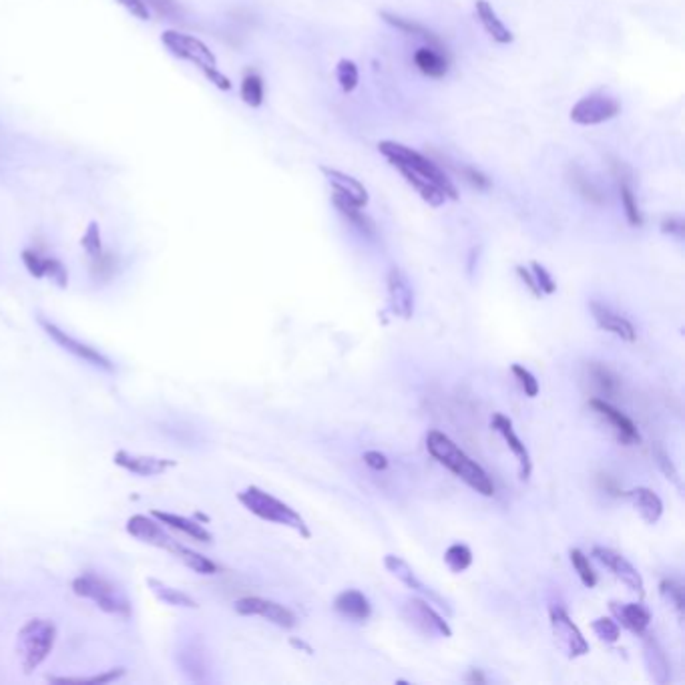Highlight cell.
<instances>
[{
    "mask_svg": "<svg viewBox=\"0 0 685 685\" xmlns=\"http://www.w3.org/2000/svg\"><path fill=\"white\" fill-rule=\"evenodd\" d=\"M378 151L392 165H404L408 169H412L414 174L422 175L424 179H428V182H432L436 187H441L442 194L449 199H459V192H456L454 184L449 177H446L444 171L436 165L434 161L424 157L422 154H418V151L402 145V143H394V141H382L378 145Z\"/></svg>",
    "mask_w": 685,
    "mask_h": 685,
    "instance_id": "cell-6",
    "label": "cell"
},
{
    "mask_svg": "<svg viewBox=\"0 0 685 685\" xmlns=\"http://www.w3.org/2000/svg\"><path fill=\"white\" fill-rule=\"evenodd\" d=\"M149 11L157 13L165 21H182L184 8L179 6L177 0H143Z\"/></svg>",
    "mask_w": 685,
    "mask_h": 685,
    "instance_id": "cell-42",
    "label": "cell"
},
{
    "mask_svg": "<svg viewBox=\"0 0 685 685\" xmlns=\"http://www.w3.org/2000/svg\"><path fill=\"white\" fill-rule=\"evenodd\" d=\"M233 609L237 615L262 617V620L278 625L282 627V630H292V627L298 625V617L292 611V609H288L282 603L270 601V599H263V597L237 599Z\"/></svg>",
    "mask_w": 685,
    "mask_h": 685,
    "instance_id": "cell-9",
    "label": "cell"
},
{
    "mask_svg": "<svg viewBox=\"0 0 685 685\" xmlns=\"http://www.w3.org/2000/svg\"><path fill=\"white\" fill-rule=\"evenodd\" d=\"M123 675H125V668H115L103 673H94V675H83V678H49L53 683H77V685H104V683H113L119 681Z\"/></svg>",
    "mask_w": 685,
    "mask_h": 685,
    "instance_id": "cell-36",
    "label": "cell"
},
{
    "mask_svg": "<svg viewBox=\"0 0 685 685\" xmlns=\"http://www.w3.org/2000/svg\"><path fill=\"white\" fill-rule=\"evenodd\" d=\"M444 563L452 571V573H462V571H466L472 565V551L462 543H454L446 549Z\"/></svg>",
    "mask_w": 685,
    "mask_h": 685,
    "instance_id": "cell-38",
    "label": "cell"
},
{
    "mask_svg": "<svg viewBox=\"0 0 685 685\" xmlns=\"http://www.w3.org/2000/svg\"><path fill=\"white\" fill-rule=\"evenodd\" d=\"M380 16H382L388 25L396 26L398 31H404V33H411V35L422 36V39L428 41V45H431V46H439V49H441L439 39H436V36H434L431 31H426L424 26L416 25V23H412V21H408V18H402V16H394V15H390V13H382Z\"/></svg>",
    "mask_w": 685,
    "mask_h": 685,
    "instance_id": "cell-37",
    "label": "cell"
},
{
    "mask_svg": "<svg viewBox=\"0 0 685 685\" xmlns=\"http://www.w3.org/2000/svg\"><path fill=\"white\" fill-rule=\"evenodd\" d=\"M591 627H593L595 635H597L599 640H601L603 643L613 645V643L620 641V637H621V627H620V623H617L615 620H611V617H599V620H595V621L591 623Z\"/></svg>",
    "mask_w": 685,
    "mask_h": 685,
    "instance_id": "cell-41",
    "label": "cell"
},
{
    "mask_svg": "<svg viewBox=\"0 0 685 685\" xmlns=\"http://www.w3.org/2000/svg\"><path fill=\"white\" fill-rule=\"evenodd\" d=\"M466 681H469V683H484V681H487V678H484L481 670H471V673L466 675Z\"/></svg>",
    "mask_w": 685,
    "mask_h": 685,
    "instance_id": "cell-56",
    "label": "cell"
},
{
    "mask_svg": "<svg viewBox=\"0 0 685 685\" xmlns=\"http://www.w3.org/2000/svg\"><path fill=\"white\" fill-rule=\"evenodd\" d=\"M611 611L617 621L637 635L645 633L651 623L650 609L641 603H611Z\"/></svg>",
    "mask_w": 685,
    "mask_h": 685,
    "instance_id": "cell-26",
    "label": "cell"
},
{
    "mask_svg": "<svg viewBox=\"0 0 685 685\" xmlns=\"http://www.w3.org/2000/svg\"><path fill=\"white\" fill-rule=\"evenodd\" d=\"M237 501H240L243 507L262 521L273 522V525H282L288 527L292 531H296L300 537L310 539L312 531L306 525V521L300 515L298 511H293L290 504H285L283 501L275 499L273 494L265 492L260 487H247L243 491L237 492Z\"/></svg>",
    "mask_w": 685,
    "mask_h": 685,
    "instance_id": "cell-5",
    "label": "cell"
},
{
    "mask_svg": "<svg viewBox=\"0 0 685 685\" xmlns=\"http://www.w3.org/2000/svg\"><path fill=\"white\" fill-rule=\"evenodd\" d=\"M589 372H591L593 384L597 386L599 392L603 394V398L617 394V390H620L621 382H620V376H617L611 368H607L605 364L593 362L591 366H589Z\"/></svg>",
    "mask_w": 685,
    "mask_h": 685,
    "instance_id": "cell-33",
    "label": "cell"
},
{
    "mask_svg": "<svg viewBox=\"0 0 685 685\" xmlns=\"http://www.w3.org/2000/svg\"><path fill=\"white\" fill-rule=\"evenodd\" d=\"M661 230H663V233H671V235L683 237V222L678 220V217H670V220H665L661 223Z\"/></svg>",
    "mask_w": 685,
    "mask_h": 685,
    "instance_id": "cell-54",
    "label": "cell"
},
{
    "mask_svg": "<svg viewBox=\"0 0 685 685\" xmlns=\"http://www.w3.org/2000/svg\"><path fill=\"white\" fill-rule=\"evenodd\" d=\"M161 43H164L165 49L174 56H177V59L187 61L194 66H197V71L202 73L204 77L213 84V87H217L220 91L232 89V81L220 71V65H217L215 55L204 41H199L197 36L179 33V31H167L161 35Z\"/></svg>",
    "mask_w": 685,
    "mask_h": 685,
    "instance_id": "cell-2",
    "label": "cell"
},
{
    "mask_svg": "<svg viewBox=\"0 0 685 685\" xmlns=\"http://www.w3.org/2000/svg\"><path fill=\"white\" fill-rule=\"evenodd\" d=\"M593 557L611 571L623 585L630 587V591L637 593V597L645 595V583L641 573L621 553H615L613 549L607 547H593Z\"/></svg>",
    "mask_w": 685,
    "mask_h": 685,
    "instance_id": "cell-13",
    "label": "cell"
},
{
    "mask_svg": "<svg viewBox=\"0 0 685 685\" xmlns=\"http://www.w3.org/2000/svg\"><path fill=\"white\" fill-rule=\"evenodd\" d=\"M125 529L133 539H137V541H141V543L151 545V547L164 549V551H167V553H171L174 547L177 545V539L174 535H169L167 527L161 525V522L154 515H149V517L147 515H133L127 521Z\"/></svg>",
    "mask_w": 685,
    "mask_h": 685,
    "instance_id": "cell-12",
    "label": "cell"
},
{
    "mask_svg": "<svg viewBox=\"0 0 685 685\" xmlns=\"http://www.w3.org/2000/svg\"><path fill=\"white\" fill-rule=\"evenodd\" d=\"M398 171H401L402 177L406 179L408 185H412L414 192L421 195L424 202L431 205V207H441L444 202H446V195L442 194L441 187H436L432 182H428V179H424L422 175L414 174L412 169H408L404 165H394Z\"/></svg>",
    "mask_w": 685,
    "mask_h": 685,
    "instance_id": "cell-30",
    "label": "cell"
},
{
    "mask_svg": "<svg viewBox=\"0 0 685 685\" xmlns=\"http://www.w3.org/2000/svg\"><path fill=\"white\" fill-rule=\"evenodd\" d=\"M621 104L611 94L603 91H597L591 94H585L583 99L575 103V107L571 109V121L583 127L601 125L605 121H611L613 117L620 115Z\"/></svg>",
    "mask_w": 685,
    "mask_h": 685,
    "instance_id": "cell-8",
    "label": "cell"
},
{
    "mask_svg": "<svg viewBox=\"0 0 685 685\" xmlns=\"http://www.w3.org/2000/svg\"><path fill=\"white\" fill-rule=\"evenodd\" d=\"M474 13H477L479 23L482 25V28L487 31V35L494 43H499V45L512 43V33L507 26H504V23L499 18L497 11L491 6V3H487V0H477V5H474Z\"/></svg>",
    "mask_w": 685,
    "mask_h": 685,
    "instance_id": "cell-27",
    "label": "cell"
},
{
    "mask_svg": "<svg viewBox=\"0 0 685 685\" xmlns=\"http://www.w3.org/2000/svg\"><path fill=\"white\" fill-rule=\"evenodd\" d=\"M384 567L390 571V573H392V575L398 579V581H402L408 589H412L414 593H418L421 597H424L426 601H431L432 605H439V607L444 609V611L449 613V615L452 613V609H451L449 601H446V599H442L439 593H436L434 589H431L428 585H424V583L421 581V579L416 577V573L412 571V567L408 565L404 559L396 557V555H386V557H384Z\"/></svg>",
    "mask_w": 685,
    "mask_h": 685,
    "instance_id": "cell-15",
    "label": "cell"
},
{
    "mask_svg": "<svg viewBox=\"0 0 685 685\" xmlns=\"http://www.w3.org/2000/svg\"><path fill=\"white\" fill-rule=\"evenodd\" d=\"M531 272H532V275H535V282L539 285L541 293H547V296H551V293H555L557 283L553 280V275H551L547 272L545 265H541L539 262H532L531 263Z\"/></svg>",
    "mask_w": 685,
    "mask_h": 685,
    "instance_id": "cell-48",
    "label": "cell"
},
{
    "mask_svg": "<svg viewBox=\"0 0 685 685\" xmlns=\"http://www.w3.org/2000/svg\"><path fill=\"white\" fill-rule=\"evenodd\" d=\"M171 555H174L177 561H182V563L187 569H192L194 573H197V575H217V573H220V565H217L215 561H212L202 553H197L195 549L179 543V541H177V545L174 547V551H171Z\"/></svg>",
    "mask_w": 685,
    "mask_h": 685,
    "instance_id": "cell-29",
    "label": "cell"
},
{
    "mask_svg": "<svg viewBox=\"0 0 685 685\" xmlns=\"http://www.w3.org/2000/svg\"><path fill=\"white\" fill-rule=\"evenodd\" d=\"M117 3L139 21H149V8L143 0H117Z\"/></svg>",
    "mask_w": 685,
    "mask_h": 685,
    "instance_id": "cell-50",
    "label": "cell"
},
{
    "mask_svg": "<svg viewBox=\"0 0 685 685\" xmlns=\"http://www.w3.org/2000/svg\"><path fill=\"white\" fill-rule=\"evenodd\" d=\"M388 303L396 318L411 320L414 313V290L401 268L388 272Z\"/></svg>",
    "mask_w": 685,
    "mask_h": 685,
    "instance_id": "cell-17",
    "label": "cell"
},
{
    "mask_svg": "<svg viewBox=\"0 0 685 685\" xmlns=\"http://www.w3.org/2000/svg\"><path fill=\"white\" fill-rule=\"evenodd\" d=\"M569 559H571V565H573V569L577 571L579 579H581V583L589 589H593L597 585V575H595L591 563H589V557L583 553L581 549H571Z\"/></svg>",
    "mask_w": 685,
    "mask_h": 685,
    "instance_id": "cell-39",
    "label": "cell"
},
{
    "mask_svg": "<svg viewBox=\"0 0 685 685\" xmlns=\"http://www.w3.org/2000/svg\"><path fill=\"white\" fill-rule=\"evenodd\" d=\"M322 174L326 175V182L332 187V197L344 199V202L356 205L360 209H364L368 205V199H370L368 189L360 184L358 179L326 165L322 167Z\"/></svg>",
    "mask_w": 685,
    "mask_h": 685,
    "instance_id": "cell-18",
    "label": "cell"
},
{
    "mask_svg": "<svg viewBox=\"0 0 685 685\" xmlns=\"http://www.w3.org/2000/svg\"><path fill=\"white\" fill-rule=\"evenodd\" d=\"M336 79L340 83V87L344 93H352L356 87H358V66L354 61L350 59H342L338 65H336Z\"/></svg>",
    "mask_w": 685,
    "mask_h": 685,
    "instance_id": "cell-40",
    "label": "cell"
},
{
    "mask_svg": "<svg viewBox=\"0 0 685 685\" xmlns=\"http://www.w3.org/2000/svg\"><path fill=\"white\" fill-rule=\"evenodd\" d=\"M491 426H492L494 431H497V432L502 436L504 442H507V446H509V451H511L512 454H515V459H517V462H519V477H521L522 481H529V479H531V472H532V461H531V454H529V451H527L525 442H522V441L519 439V436H517L515 428H512L511 418H509V416H504V414H501V412H494L492 418H491Z\"/></svg>",
    "mask_w": 685,
    "mask_h": 685,
    "instance_id": "cell-19",
    "label": "cell"
},
{
    "mask_svg": "<svg viewBox=\"0 0 685 685\" xmlns=\"http://www.w3.org/2000/svg\"><path fill=\"white\" fill-rule=\"evenodd\" d=\"M362 461L366 466H370L372 471H386L388 469V456L382 454L380 451H368L362 454Z\"/></svg>",
    "mask_w": 685,
    "mask_h": 685,
    "instance_id": "cell-51",
    "label": "cell"
},
{
    "mask_svg": "<svg viewBox=\"0 0 685 685\" xmlns=\"http://www.w3.org/2000/svg\"><path fill=\"white\" fill-rule=\"evenodd\" d=\"M115 273V255L103 252L99 258L91 260V275L97 282L109 280L111 275Z\"/></svg>",
    "mask_w": 685,
    "mask_h": 685,
    "instance_id": "cell-46",
    "label": "cell"
},
{
    "mask_svg": "<svg viewBox=\"0 0 685 685\" xmlns=\"http://www.w3.org/2000/svg\"><path fill=\"white\" fill-rule=\"evenodd\" d=\"M147 587L151 589V593H154L161 603H165L169 607H184V609H197L199 607L192 595H187L185 591H182V589L171 587L164 581H159V579L149 577Z\"/></svg>",
    "mask_w": 685,
    "mask_h": 685,
    "instance_id": "cell-31",
    "label": "cell"
},
{
    "mask_svg": "<svg viewBox=\"0 0 685 685\" xmlns=\"http://www.w3.org/2000/svg\"><path fill=\"white\" fill-rule=\"evenodd\" d=\"M334 609L348 620L354 621H366L370 613H372V605H370L368 597L358 591V589H346L334 599Z\"/></svg>",
    "mask_w": 685,
    "mask_h": 685,
    "instance_id": "cell-25",
    "label": "cell"
},
{
    "mask_svg": "<svg viewBox=\"0 0 685 685\" xmlns=\"http://www.w3.org/2000/svg\"><path fill=\"white\" fill-rule=\"evenodd\" d=\"M589 406H591L599 416L605 418V421L611 424V428L617 432V439H620L623 444H635L641 441L640 431H637V426L633 424L631 418L625 416L621 411H617V408L611 402H607L605 398H591V401H589Z\"/></svg>",
    "mask_w": 685,
    "mask_h": 685,
    "instance_id": "cell-20",
    "label": "cell"
},
{
    "mask_svg": "<svg viewBox=\"0 0 685 685\" xmlns=\"http://www.w3.org/2000/svg\"><path fill=\"white\" fill-rule=\"evenodd\" d=\"M263 97H265L263 79L260 77L258 73H247L243 81H242V99H243V103L250 104V107H253V109H258V107H262Z\"/></svg>",
    "mask_w": 685,
    "mask_h": 685,
    "instance_id": "cell-34",
    "label": "cell"
},
{
    "mask_svg": "<svg viewBox=\"0 0 685 685\" xmlns=\"http://www.w3.org/2000/svg\"><path fill=\"white\" fill-rule=\"evenodd\" d=\"M332 202H334V205L338 207V212H340L342 215H344L346 220H348L352 225H356L360 232H362V233H368V235H370V233H374V223L368 220V217L364 215L362 209L356 207V205H352V204H348V202H344V199H338V197H332Z\"/></svg>",
    "mask_w": 685,
    "mask_h": 685,
    "instance_id": "cell-35",
    "label": "cell"
},
{
    "mask_svg": "<svg viewBox=\"0 0 685 685\" xmlns=\"http://www.w3.org/2000/svg\"><path fill=\"white\" fill-rule=\"evenodd\" d=\"M39 326L45 330V334L49 336L56 346L63 348L65 352H69L71 356L81 360V362L97 370H103V372H109V374L115 372V364H113L111 358L104 356L99 348H94L87 344V342L71 336L69 332H65L61 326H56V323L51 322L49 318L39 316Z\"/></svg>",
    "mask_w": 685,
    "mask_h": 685,
    "instance_id": "cell-7",
    "label": "cell"
},
{
    "mask_svg": "<svg viewBox=\"0 0 685 685\" xmlns=\"http://www.w3.org/2000/svg\"><path fill=\"white\" fill-rule=\"evenodd\" d=\"M56 640H59V630L51 620H43V617L28 620L16 633V658L21 661L23 671L33 673L39 670L49 660Z\"/></svg>",
    "mask_w": 685,
    "mask_h": 685,
    "instance_id": "cell-4",
    "label": "cell"
},
{
    "mask_svg": "<svg viewBox=\"0 0 685 685\" xmlns=\"http://www.w3.org/2000/svg\"><path fill=\"white\" fill-rule=\"evenodd\" d=\"M81 245H83L84 253L89 255V260L99 258V255L104 252L103 250V240H101V227H99V223H94V222L89 223L87 232H84L83 240H81Z\"/></svg>",
    "mask_w": 685,
    "mask_h": 685,
    "instance_id": "cell-44",
    "label": "cell"
},
{
    "mask_svg": "<svg viewBox=\"0 0 685 685\" xmlns=\"http://www.w3.org/2000/svg\"><path fill=\"white\" fill-rule=\"evenodd\" d=\"M414 63L418 71L431 79H442L449 73V61H446V56L441 53L439 46H421L414 53Z\"/></svg>",
    "mask_w": 685,
    "mask_h": 685,
    "instance_id": "cell-28",
    "label": "cell"
},
{
    "mask_svg": "<svg viewBox=\"0 0 685 685\" xmlns=\"http://www.w3.org/2000/svg\"><path fill=\"white\" fill-rule=\"evenodd\" d=\"M660 591L673 605V609H675V611H678V615L681 617L683 615V609H685L683 587L678 581H673V579H663V581L660 583Z\"/></svg>",
    "mask_w": 685,
    "mask_h": 685,
    "instance_id": "cell-45",
    "label": "cell"
},
{
    "mask_svg": "<svg viewBox=\"0 0 685 685\" xmlns=\"http://www.w3.org/2000/svg\"><path fill=\"white\" fill-rule=\"evenodd\" d=\"M151 515H154L161 525L167 527V529H174V531H179L182 535L189 537L197 541V543H212L213 541V535L209 532L202 522H197L194 519L189 517H184V515H177V512H169V511H151Z\"/></svg>",
    "mask_w": 685,
    "mask_h": 685,
    "instance_id": "cell-22",
    "label": "cell"
},
{
    "mask_svg": "<svg viewBox=\"0 0 685 685\" xmlns=\"http://www.w3.org/2000/svg\"><path fill=\"white\" fill-rule=\"evenodd\" d=\"M113 462H115L119 469L127 471L135 477H161L167 471L175 469L177 461L174 459H164V456H154V454H139V452H131L121 449L115 454H113Z\"/></svg>",
    "mask_w": 685,
    "mask_h": 685,
    "instance_id": "cell-11",
    "label": "cell"
},
{
    "mask_svg": "<svg viewBox=\"0 0 685 685\" xmlns=\"http://www.w3.org/2000/svg\"><path fill=\"white\" fill-rule=\"evenodd\" d=\"M573 184L577 187V192L581 194L585 199H589V202H593V204H603L605 202L603 192L591 182V179H587L581 174H577V175H573Z\"/></svg>",
    "mask_w": 685,
    "mask_h": 685,
    "instance_id": "cell-47",
    "label": "cell"
},
{
    "mask_svg": "<svg viewBox=\"0 0 685 685\" xmlns=\"http://www.w3.org/2000/svg\"><path fill=\"white\" fill-rule=\"evenodd\" d=\"M21 260L25 263L26 272L36 280H51L59 288H66L69 285V272H66L65 263L61 260L53 258V255H45L39 250H23Z\"/></svg>",
    "mask_w": 685,
    "mask_h": 685,
    "instance_id": "cell-14",
    "label": "cell"
},
{
    "mask_svg": "<svg viewBox=\"0 0 685 685\" xmlns=\"http://www.w3.org/2000/svg\"><path fill=\"white\" fill-rule=\"evenodd\" d=\"M641 637H643V660L647 665V671H650V678L660 685L668 683L671 668H670L668 655H665L663 647L651 633L645 631L641 633Z\"/></svg>",
    "mask_w": 685,
    "mask_h": 685,
    "instance_id": "cell-23",
    "label": "cell"
},
{
    "mask_svg": "<svg viewBox=\"0 0 685 685\" xmlns=\"http://www.w3.org/2000/svg\"><path fill=\"white\" fill-rule=\"evenodd\" d=\"M426 451L432 459L449 469L454 477H459L464 484H469L472 491H477L482 497H492L494 484L487 471L472 461L459 444L451 441L449 436L441 431H431L426 434Z\"/></svg>",
    "mask_w": 685,
    "mask_h": 685,
    "instance_id": "cell-1",
    "label": "cell"
},
{
    "mask_svg": "<svg viewBox=\"0 0 685 685\" xmlns=\"http://www.w3.org/2000/svg\"><path fill=\"white\" fill-rule=\"evenodd\" d=\"M627 499L631 501L635 511L640 512L641 519L647 522V525H655L663 515V501L660 499L658 492H653L647 487H637L623 492Z\"/></svg>",
    "mask_w": 685,
    "mask_h": 685,
    "instance_id": "cell-24",
    "label": "cell"
},
{
    "mask_svg": "<svg viewBox=\"0 0 685 685\" xmlns=\"http://www.w3.org/2000/svg\"><path fill=\"white\" fill-rule=\"evenodd\" d=\"M549 621H551V630H553V635H555V641L561 650L565 651L567 658L575 660V658H583V655L589 653V643L583 637L581 630L571 621V617L563 607H551Z\"/></svg>",
    "mask_w": 685,
    "mask_h": 685,
    "instance_id": "cell-10",
    "label": "cell"
},
{
    "mask_svg": "<svg viewBox=\"0 0 685 685\" xmlns=\"http://www.w3.org/2000/svg\"><path fill=\"white\" fill-rule=\"evenodd\" d=\"M462 175H464L466 182H469L472 187H477V189H489L491 187V179L487 175H482L479 169L464 167L462 169Z\"/></svg>",
    "mask_w": 685,
    "mask_h": 685,
    "instance_id": "cell-52",
    "label": "cell"
},
{
    "mask_svg": "<svg viewBox=\"0 0 685 685\" xmlns=\"http://www.w3.org/2000/svg\"><path fill=\"white\" fill-rule=\"evenodd\" d=\"M617 179H620V195H621V204H623V209H625L627 222H630V225H633V227H641L643 225V215H641L640 204H637V195L633 192L630 179H627L621 174H617Z\"/></svg>",
    "mask_w": 685,
    "mask_h": 685,
    "instance_id": "cell-32",
    "label": "cell"
},
{
    "mask_svg": "<svg viewBox=\"0 0 685 685\" xmlns=\"http://www.w3.org/2000/svg\"><path fill=\"white\" fill-rule=\"evenodd\" d=\"M589 308H591V313L599 328L609 332V334H613L623 342H635L637 338L635 326L625 316H621V313H617L615 310L605 306V303L601 302H591L589 303Z\"/></svg>",
    "mask_w": 685,
    "mask_h": 685,
    "instance_id": "cell-21",
    "label": "cell"
},
{
    "mask_svg": "<svg viewBox=\"0 0 685 685\" xmlns=\"http://www.w3.org/2000/svg\"><path fill=\"white\" fill-rule=\"evenodd\" d=\"M517 275L522 280V283H525L527 288L531 290L532 296L541 298V290H539V285L535 282V275H532V272L529 268H525V265H517Z\"/></svg>",
    "mask_w": 685,
    "mask_h": 685,
    "instance_id": "cell-53",
    "label": "cell"
},
{
    "mask_svg": "<svg viewBox=\"0 0 685 685\" xmlns=\"http://www.w3.org/2000/svg\"><path fill=\"white\" fill-rule=\"evenodd\" d=\"M511 370H512V374H515V378L519 380L521 388L525 390V394H527L529 398H535V396L539 394V382H537V378L532 376V374L529 372V370H527L525 366H521V364H512Z\"/></svg>",
    "mask_w": 685,
    "mask_h": 685,
    "instance_id": "cell-49",
    "label": "cell"
},
{
    "mask_svg": "<svg viewBox=\"0 0 685 685\" xmlns=\"http://www.w3.org/2000/svg\"><path fill=\"white\" fill-rule=\"evenodd\" d=\"M71 589L74 595L87 599L103 613L121 617V620H129L133 615V605L127 593L117 583H113L111 579L93 573V571H84V573L74 577Z\"/></svg>",
    "mask_w": 685,
    "mask_h": 685,
    "instance_id": "cell-3",
    "label": "cell"
},
{
    "mask_svg": "<svg viewBox=\"0 0 685 685\" xmlns=\"http://www.w3.org/2000/svg\"><path fill=\"white\" fill-rule=\"evenodd\" d=\"M290 643H292V647H296V650H302V651H306L308 655H312V653H313V650H312V645H308L306 641H302V640H298V637H292V640H290Z\"/></svg>",
    "mask_w": 685,
    "mask_h": 685,
    "instance_id": "cell-55",
    "label": "cell"
},
{
    "mask_svg": "<svg viewBox=\"0 0 685 685\" xmlns=\"http://www.w3.org/2000/svg\"><path fill=\"white\" fill-rule=\"evenodd\" d=\"M653 459H655V462H658V466H660V469H661V472L665 474V479H670V481H671V482L675 484V487L681 489V479H680V472H678V469H675L673 461L670 459L668 451H665V449H663V446H661L660 442L653 446Z\"/></svg>",
    "mask_w": 685,
    "mask_h": 685,
    "instance_id": "cell-43",
    "label": "cell"
},
{
    "mask_svg": "<svg viewBox=\"0 0 685 685\" xmlns=\"http://www.w3.org/2000/svg\"><path fill=\"white\" fill-rule=\"evenodd\" d=\"M406 615L411 623L418 630L428 633V635H442V637H452L451 625L444 621V617L432 609V603L426 601L424 597H412L406 601Z\"/></svg>",
    "mask_w": 685,
    "mask_h": 685,
    "instance_id": "cell-16",
    "label": "cell"
}]
</instances>
